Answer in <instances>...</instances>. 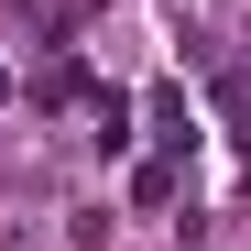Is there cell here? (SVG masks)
<instances>
[{
	"mask_svg": "<svg viewBox=\"0 0 251 251\" xmlns=\"http://www.w3.org/2000/svg\"><path fill=\"white\" fill-rule=\"evenodd\" d=\"M142 120H153V142H175V153L197 142V131H186V99H175V88H153V99H142Z\"/></svg>",
	"mask_w": 251,
	"mask_h": 251,
	"instance_id": "obj_2",
	"label": "cell"
},
{
	"mask_svg": "<svg viewBox=\"0 0 251 251\" xmlns=\"http://www.w3.org/2000/svg\"><path fill=\"white\" fill-rule=\"evenodd\" d=\"M76 99H88V55H55L33 76V109H76Z\"/></svg>",
	"mask_w": 251,
	"mask_h": 251,
	"instance_id": "obj_1",
	"label": "cell"
}]
</instances>
